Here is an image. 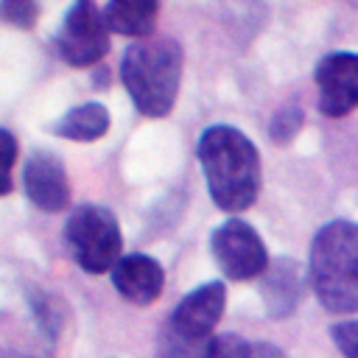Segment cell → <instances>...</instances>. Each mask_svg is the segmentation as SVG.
Segmentation results:
<instances>
[{"label": "cell", "instance_id": "17", "mask_svg": "<svg viewBox=\"0 0 358 358\" xmlns=\"http://www.w3.org/2000/svg\"><path fill=\"white\" fill-rule=\"evenodd\" d=\"M210 358H255V344L238 333H221L210 338Z\"/></svg>", "mask_w": 358, "mask_h": 358}, {"label": "cell", "instance_id": "7", "mask_svg": "<svg viewBox=\"0 0 358 358\" xmlns=\"http://www.w3.org/2000/svg\"><path fill=\"white\" fill-rule=\"evenodd\" d=\"M319 112L324 117H344L358 109V53L336 50L316 64Z\"/></svg>", "mask_w": 358, "mask_h": 358}, {"label": "cell", "instance_id": "1", "mask_svg": "<svg viewBox=\"0 0 358 358\" xmlns=\"http://www.w3.org/2000/svg\"><path fill=\"white\" fill-rule=\"evenodd\" d=\"M210 199L224 213L249 210L260 193V154L235 126H210L196 145Z\"/></svg>", "mask_w": 358, "mask_h": 358}, {"label": "cell", "instance_id": "6", "mask_svg": "<svg viewBox=\"0 0 358 358\" xmlns=\"http://www.w3.org/2000/svg\"><path fill=\"white\" fill-rule=\"evenodd\" d=\"M210 249L221 271L235 282L263 277L268 268V252L263 238L241 218H229L215 227L210 235Z\"/></svg>", "mask_w": 358, "mask_h": 358}, {"label": "cell", "instance_id": "12", "mask_svg": "<svg viewBox=\"0 0 358 358\" xmlns=\"http://www.w3.org/2000/svg\"><path fill=\"white\" fill-rule=\"evenodd\" d=\"M103 22L109 31L131 36V39H151L157 17H159V3L151 0H112L101 8Z\"/></svg>", "mask_w": 358, "mask_h": 358}, {"label": "cell", "instance_id": "13", "mask_svg": "<svg viewBox=\"0 0 358 358\" xmlns=\"http://www.w3.org/2000/svg\"><path fill=\"white\" fill-rule=\"evenodd\" d=\"M53 131L64 140H76V143H92V140H101L106 131H109V112L103 103H81V106H73L70 112H64Z\"/></svg>", "mask_w": 358, "mask_h": 358}, {"label": "cell", "instance_id": "2", "mask_svg": "<svg viewBox=\"0 0 358 358\" xmlns=\"http://www.w3.org/2000/svg\"><path fill=\"white\" fill-rule=\"evenodd\" d=\"M308 282L330 313H358V224L330 221L313 241L308 255Z\"/></svg>", "mask_w": 358, "mask_h": 358}, {"label": "cell", "instance_id": "15", "mask_svg": "<svg viewBox=\"0 0 358 358\" xmlns=\"http://www.w3.org/2000/svg\"><path fill=\"white\" fill-rule=\"evenodd\" d=\"M305 123V115L299 106H282L274 112L271 123H268V134L274 143H291L296 137V131L302 129Z\"/></svg>", "mask_w": 358, "mask_h": 358}, {"label": "cell", "instance_id": "11", "mask_svg": "<svg viewBox=\"0 0 358 358\" xmlns=\"http://www.w3.org/2000/svg\"><path fill=\"white\" fill-rule=\"evenodd\" d=\"M305 291V274L302 266L291 257H280L274 260L260 282V294H263V305L268 310L271 319H285L296 310L299 299Z\"/></svg>", "mask_w": 358, "mask_h": 358}, {"label": "cell", "instance_id": "18", "mask_svg": "<svg viewBox=\"0 0 358 358\" xmlns=\"http://www.w3.org/2000/svg\"><path fill=\"white\" fill-rule=\"evenodd\" d=\"M14 162H17V140L11 131L0 129V196L11 193V171H14Z\"/></svg>", "mask_w": 358, "mask_h": 358}, {"label": "cell", "instance_id": "3", "mask_svg": "<svg viewBox=\"0 0 358 358\" xmlns=\"http://www.w3.org/2000/svg\"><path fill=\"white\" fill-rule=\"evenodd\" d=\"M182 45L171 36H151L126 48L120 78L140 115L165 117L173 109L182 84Z\"/></svg>", "mask_w": 358, "mask_h": 358}, {"label": "cell", "instance_id": "10", "mask_svg": "<svg viewBox=\"0 0 358 358\" xmlns=\"http://www.w3.org/2000/svg\"><path fill=\"white\" fill-rule=\"evenodd\" d=\"M112 285L126 302L145 308L159 299L165 285V271L148 255H126L112 268Z\"/></svg>", "mask_w": 358, "mask_h": 358}, {"label": "cell", "instance_id": "5", "mask_svg": "<svg viewBox=\"0 0 358 358\" xmlns=\"http://www.w3.org/2000/svg\"><path fill=\"white\" fill-rule=\"evenodd\" d=\"M53 45L59 59L70 67L98 64L109 50V28L101 8L87 0L73 3L53 36Z\"/></svg>", "mask_w": 358, "mask_h": 358}, {"label": "cell", "instance_id": "9", "mask_svg": "<svg viewBox=\"0 0 358 358\" xmlns=\"http://www.w3.org/2000/svg\"><path fill=\"white\" fill-rule=\"evenodd\" d=\"M22 187L34 207L45 213H62L70 204V182L62 159L50 151H36L25 159Z\"/></svg>", "mask_w": 358, "mask_h": 358}, {"label": "cell", "instance_id": "19", "mask_svg": "<svg viewBox=\"0 0 358 358\" xmlns=\"http://www.w3.org/2000/svg\"><path fill=\"white\" fill-rule=\"evenodd\" d=\"M333 344L344 358H358V319H344L330 327Z\"/></svg>", "mask_w": 358, "mask_h": 358}, {"label": "cell", "instance_id": "20", "mask_svg": "<svg viewBox=\"0 0 358 358\" xmlns=\"http://www.w3.org/2000/svg\"><path fill=\"white\" fill-rule=\"evenodd\" d=\"M255 358H285V355L271 344H255Z\"/></svg>", "mask_w": 358, "mask_h": 358}, {"label": "cell", "instance_id": "8", "mask_svg": "<svg viewBox=\"0 0 358 358\" xmlns=\"http://www.w3.org/2000/svg\"><path fill=\"white\" fill-rule=\"evenodd\" d=\"M227 308V288L224 282H204L199 288H193L171 313L168 319V330H173L182 338L190 341H207L213 338V330L221 319Z\"/></svg>", "mask_w": 358, "mask_h": 358}, {"label": "cell", "instance_id": "14", "mask_svg": "<svg viewBox=\"0 0 358 358\" xmlns=\"http://www.w3.org/2000/svg\"><path fill=\"white\" fill-rule=\"evenodd\" d=\"M157 358H210V338L190 341L165 327L157 341Z\"/></svg>", "mask_w": 358, "mask_h": 358}, {"label": "cell", "instance_id": "4", "mask_svg": "<svg viewBox=\"0 0 358 358\" xmlns=\"http://www.w3.org/2000/svg\"><path fill=\"white\" fill-rule=\"evenodd\" d=\"M64 241L73 260L87 274H103L117 266L123 235L112 210L101 204H81L64 224Z\"/></svg>", "mask_w": 358, "mask_h": 358}, {"label": "cell", "instance_id": "16", "mask_svg": "<svg viewBox=\"0 0 358 358\" xmlns=\"http://www.w3.org/2000/svg\"><path fill=\"white\" fill-rule=\"evenodd\" d=\"M0 20L11 28H34L39 20V6L31 0H3L0 3Z\"/></svg>", "mask_w": 358, "mask_h": 358}]
</instances>
